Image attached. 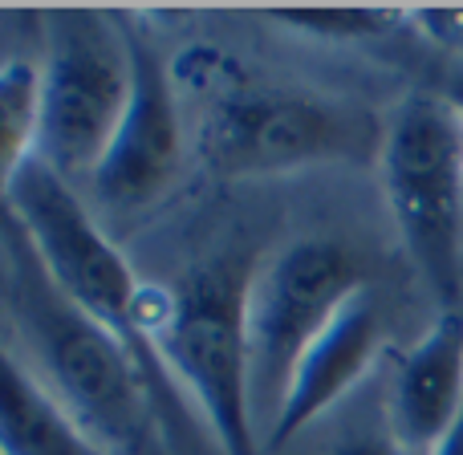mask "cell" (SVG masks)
<instances>
[{"mask_svg":"<svg viewBox=\"0 0 463 455\" xmlns=\"http://www.w3.org/2000/svg\"><path fill=\"white\" fill-rule=\"evenodd\" d=\"M5 455H106L57 407V399L37 383L24 358L8 346L5 354Z\"/></svg>","mask_w":463,"mask_h":455,"instance_id":"11","label":"cell"},{"mask_svg":"<svg viewBox=\"0 0 463 455\" xmlns=\"http://www.w3.org/2000/svg\"><path fill=\"white\" fill-rule=\"evenodd\" d=\"M195 151L216 175L256 179L321 167L378 163L386 122L342 94L256 78L216 45H187L171 57Z\"/></svg>","mask_w":463,"mask_h":455,"instance_id":"1","label":"cell"},{"mask_svg":"<svg viewBox=\"0 0 463 455\" xmlns=\"http://www.w3.org/2000/svg\"><path fill=\"white\" fill-rule=\"evenodd\" d=\"M5 204H8V216L29 236L33 252H37V261L45 264V272L53 277V285L61 289L81 313H90L102 329H110L130 350V358L138 362V370H143L163 419H167L175 451L192 455L195 448H208L212 443L208 427L195 415L192 399H187L184 386L175 383L171 366L163 362V354L155 350L151 334H146V326H143L146 280L135 277V269H130V261L118 252V244L98 228L94 212L81 204V195L73 192L70 179L57 175L49 163L29 159L24 167H16L13 175H5ZM212 448H216V443H212Z\"/></svg>","mask_w":463,"mask_h":455,"instance_id":"3","label":"cell"},{"mask_svg":"<svg viewBox=\"0 0 463 455\" xmlns=\"http://www.w3.org/2000/svg\"><path fill=\"white\" fill-rule=\"evenodd\" d=\"M329 455H411L394 440V431H383V435H354V440L337 443Z\"/></svg>","mask_w":463,"mask_h":455,"instance_id":"15","label":"cell"},{"mask_svg":"<svg viewBox=\"0 0 463 455\" xmlns=\"http://www.w3.org/2000/svg\"><path fill=\"white\" fill-rule=\"evenodd\" d=\"M264 16L297 37L326 41V45H358V41H378L394 33V24L411 13L386 5H293L264 8Z\"/></svg>","mask_w":463,"mask_h":455,"instance_id":"12","label":"cell"},{"mask_svg":"<svg viewBox=\"0 0 463 455\" xmlns=\"http://www.w3.org/2000/svg\"><path fill=\"white\" fill-rule=\"evenodd\" d=\"M448 94H451V102H456V106H459V114H463V81H451Z\"/></svg>","mask_w":463,"mask_h":455,"instance_id":"17","label":"cell"},{"mask_svg":"<svg viewBox=\"0 0 463 455\" xmlns=\"http://www.w3.org/2000/svg\"><path fill=\"white\" fill-rule=\"evenodd\" d=\"M5 313L24 366L106 455H179L130 350L81 313L13 216L5 220Z\"/></svg>","mask_w":463,"mask_h":455,"instance_id":"2","label":"cell"},{"mask_svg":"<svg viewBox=\"0 0 463 455\" xmlns=\"http://www.w3.org/2000/svg\"><path fill=\"white\" fill-rule=\"evenodd\" d=\"M463 411V305L439 309L435 326L399 362L391 386V431L411 455H435Z\"/></svg>","mask_w":463,"mask_h":455,"instance_id":"10","label":"cell"},{"mask_svg":"<svg viewBox=\"0 0 463 455\" xmlns=\"http://www.w3.org/2000/svg\"><path fill=\"white\" fill-rule=\"evenodd\" d=\"M362 289H366L362 261L345 244L326 236L293 240L256 264L244 305V329L256 419H264V435L285 403L301 358Z\"/></svg>","mask_w":463,"mask_h":455,"instance_id":"7","label":"cell"},{"mask_svg":"<svg viewBox=\"0 0 463 455\" xmlns=\"http://www.w3.org/2000/svg\"><path fill=\"white\" fill-rule=\"evenodd\" d=\"M127 33L135 53V94L102 167L94 171L98 195L114 212H138L159 200L175 184L187 151V114L171 78V62L146 29L127 24Z\"/></svg>","mask_w":463,"mask_h":455,"instance_id":"8","label":"cell"},{"mask_svg":"<svg viewBox=\"0 0 463 455\" xmlns=\"http://www.w3.org/2000/svg\"><path fill=\"white\" fill-rule=\"evenodd\" d=\"M256 256L228 244L175 285L143 289V326L220 455H269L256 435L244 305Z\"/></svg>","mask_w":463,"mask_h":455,"instance_id":"4","label":"cell"},{"mask_svg":"<svg viewBox=\"0 0 463 455\" xmlns=\"http://www.w3.org/2000/svg\"><path fill=\"white\" fill-rule=\"evenodd\" d=\"M41 135V62L5 57L0 70V147H5V175L37 155Z\"/></svg>","mask_w":463,"mask_h":455,"instance_id":"13","label":"cell"},{"mask_svg":"<svg viewBox=\"0 0 463 455\" xmlns=\"http://www.w3.org/2000/svg\"><path fill=\"white\" fill-rule=\"evenodd\" d=\"M386 204L439 309L463 293V114L448 90H415L386 118Z\"/></svg>","mask_w":463,"mask_h":455,"instance_id":"5","label":"cell"},{"mask_svg":"<svg viewBox=\"0 0 463 455\" xmlns=\"http://www.w3.org/2000/svg\"><path fill=\"white\" fill-rule=\"evenodd\" d=\"M435 455H463V411H459V419L451 423V431H448V440L435 448Z\"/></svg>","mask_w":463,"mask_h":455,"instance_id":"16","label":"cell"},{"mask_svg":"<svg viewBox=\"0 0 463 455\" xmlns=\"http://www.w3.org/2000/svg\"><path fill=\"white\" fill-rule=\"evenodd\" d=\"M411 21L419 24V33L435 41V45L451 49V53H463V5L456 8H411Z\"/></svg>","mask_w":463,"mask_h":455,"instance_id":"14","label":"cell"},{"mask_svg":"<svg viewBox=\"0 0 463 455\" xmlns=\"http://www.w3.org/2000/svg\"><path fill=\"white\" fill-rule=\"evenodd\" d=\"M386 346V318L374 289H362L350 305L334 318V326L313 342V350L301 358L293 383L285 391L277 419L264 435V451H280L288 440L313 427L326 411H334L378 362Z\"/></svg>","mask_w":463,"mask_h":455,"instance_id":"9","label":"cell"},{"mask_svg":"<svg viewBox=\"0 0 463 455\" xmlns=\"http://www.w3.org/2000/svg\"><path fill=\"white\" fill-rule=\"evenodd\" d=\"M135 94L127 24L102 8H49L41 29V135L33 159L73 184L102 167Z\"/></svg>","mask_w":463,"mask_h":455,"instance_id":"6","label":"cell"}]
</instances>
